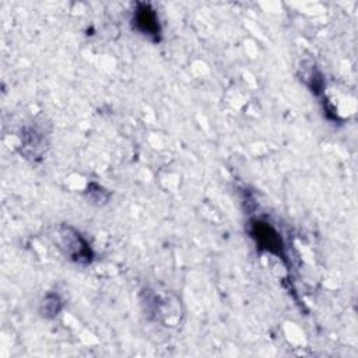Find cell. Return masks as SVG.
Masks as SVG:
<instances>
[{"mask_svg":"<svg viewBox=\"0 0 358 358\" xmlns=\"http://www.w3.org/2000/svg\"><path fill=\"white\" fill-rule=\"evenodd\" d=\"M87 194H88V199L92 201V203H96V204H103L108 201L109 199V193L101 187L99 185L96 183H91L88 186V190H87Z\"/></svg>","mask_w":358,"mask_h":358,"instance_id":"5b68a950","label":"cell"},{"mask_svg":"<svg viewBox=\"0 0 358 358\" xmlns=\"http://www.w3.org/2000/svg\"><path fill=\"white\" fill-rule=\"evenodd\" d=\"M62 309V301L56 294H48L41 303V313L45 317H55Z\"/></svg>","mask_w":358,"mask_h":358,"instance_id":"277c9868","label":"cell"},{"mask_svg":"<svg viewBox=\"0 0 358 358\" xmlns=\"http://www.w3.org/2000/svg\"><path fill=\"white\" fill-rule=\"evenodd\" d=\"M249 234L259 249L284 257L282 239L274 227H271L268 222L262 220H252L249 222Z\"/></svg>","mask_w":358,"mask_h":358,"instance_id":"7a4b0ae2","label":"cell"},{"mask_svg":"<svg viewBox=\"0 0 358 358\" xmlns=\"http://www.w3.org/2000/svg\"><path fill=\"white\" fill-rule=\"evenodd\" d=\"M59 243L63 253L76 263L87 264L92 260V250L88 242L69 225H63L59 229Z\"/></svg>","mask_w":358,"mask_h":358,"instance_id":"6da1fadb","label":"cell"},{"mask_svg":"<svg viewBox=\"0 0 358 358\" xmlns=\"http://www.w3.org/2000/svg\"><path fill=\"white\" fill-rule=\"evenodd\" d=\"M134 28L144 36L150 38L154 42L161 39V25L158 21L157 11L145 3H138L133 14Z\"/></svg>","mask_w":358,"mask_h":358,"instance_id":"3957f363","label":"cell"}]
</instances>
